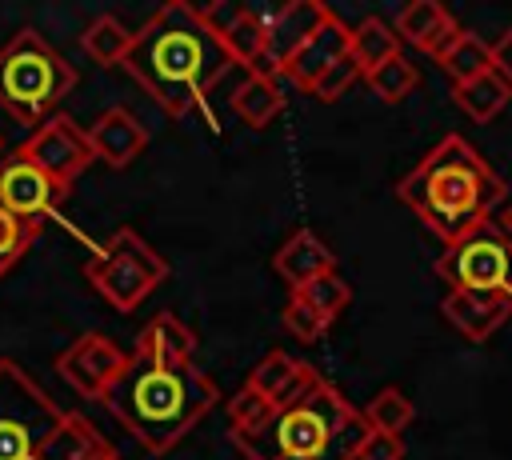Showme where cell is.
Segmentation results:
<instances>
[{
	"instance_id": "obj_1",
	"label": "cell",
	"mask_w": 512,
	"mask_h": 460,
	"mask_svg": "<svg viewBox=\"0 0 512 460\" xmlns=\"http://www.w3.org/2000/svg\"><path fill=\"white\" fill-rule=\"evenodd\" d=\"M124 68L168 116H188L208 100L232 60L200 12L184 0H172L132 32Z\"/></svg>"
},
{
	"instance_id": "obj_2",
	"label": "cell",
	"mask_w": 512,
	"mask_h": 460,
	"mask_svg": "<svg viewBox=\"0 0 512 460\" xmlns=\"http://www.w3.org/2000/svg\"><path fill=\"white\" fill-rule=\"evenodd\" d=\"M396 196L420 216L428 232L452 244L488 216H496L508 196V184L464 136L452 132L408 176H400Z\"/></svg>"
},
{
	"instance_id": "obj_3",
	"label": "cell",
	"mask_w": 512,
	"mask_h": 460,
	"mask_svg": "<svg viewBox=\"0 0 512 460\" xmlns=\"http://www.w3.org/2000/svg\"><path fill=\"white\" fill-rule=\"evenodd\" d=\"M220 400V388L200 368H164L140 352H128L124 372L104 392V408L148 448L168 452L184 440Z\"/></svg>"
},
{
	"instance_id": "obj_4",
	"label": "cell",
	"mask_w": 512,
	"mask_h": 460,
	"mask_svg": "<svg viewBox=\"0 0 512 460\" xmlns=\"http://www.w3.org/2000/svg\"><path fill=\"white\" fill-rule=\"evenodd\" d=\"M368 432L364 412L316 376L296 400L272 408L264 424L232 432V444L244 460H356Z\"/></svg>"
},
{
	"instance_id": "obj_5",
	"label": "cell",
	"mask_w": 512,
	"mask_h": 460,
	"mask_svg": "<svg viewBox=\"0 0 512 460\" xmlns=\"http://www.w3.org/2000/svg\"><path fill=\"white\" fill-rule=\"evenodd\" d=\"M72 88L76 68L36 28H20L0 48V108L24 128L36 132L44 120H52Z\"/></svg>"
},
{
	"instance_id": "obj_6",
	"label": "cell",
	"mask_w": 512,
	"mask_h": 460,
	"mask_svg": "<svg viewBox=\"0 0 512 460\" xmlns=\"http://www.w3.org/2000/svg\"><path fill=\"white\" fill-rule=\"evenodd\" d=\"M84 280L116 312H132L168 280V260L140 232L120 228L104 240L100 252H92L84 260Z\"/></svg>"
},
{
	"instance_id": "obj_7",
	"label": "cell",
	"mask_w": 512,
	"mask_h": 460,
	"mask_svg": "<svg viewBox=\"0 0 512 460\" xmlns=\"http://www.w3.org/2000/svg\"><path fill=\"white\" fill-rule=\"evenodd\" d=\"M64 408L12 360H0V460H36Z\"/></svg>"
},
{
	"instance_id": "obj_8",
	"label": "cell",
	"mask_w": 512,
	"mask_h": 460,
	"mask_svg": "<svg viewBox=\"0 0 512 460\" xmlns=\"http://www.w3.org/2000/svg\"><path fill=\"white\" fill-rule=\"evenodd\" d=\"M436 276L448 292H512V240L488 216L436 256Z\"/></svg>"
},
{
	"instance_id": "obj_9",
	"label": "cell",
	"mask_w": 512,
	"mask_h": 460,
	"mask_svg": "<svg viewBox=\"0 0 512 460\" xmlns=\"http://www.w3.org/2000/svg\"><path fill=\"white\" fill-rule=\"evenodd\" d=\"M24 160H32L40 172H48L56 184H64V188H72L84 172H88V164L96 160L92 156V144H88V128H80L72 116H64V112H56L52 120H44L20 148H16Z\"/></svg>"
},
{
	"instance_id": "obj_10",
	"label": "cell",
	"mask_w": 512,
	"mask_h": 460,
	"mask_svg": "<svg viewBox=\"0 0 512 460\" xmlns=\"http://www.w3.org/2000/svg\"><path fill=\"white\" fill-rule=\"evenodd\" d=\"M128 352L100 336V332H84L76 336L60 356H56V372L64 376V384L72 392H80L84 400H104V392L112 388V380L124 372Z\"/></svg>"
},
{
	"instance_id": "obj_11",
	"label": "cell",
	"mask_w": 512,
	"mask_h": 460,
	"mask_svg": "<svg viewBox=\"0 0 512 460\" xmlns=\"http://www.w3.org/2000/svg\"><path fill=\"white\" fill-rule=\"evenodd\" d=\"M64 196H68V188L56 184L48 172H40L20 152H12L8 160H0V208L4 212L40 224Z\"/></svg>"
},
{
	"instance_id": "obj_12",
	"label": "cell",
	"mask_w": 512,
	"mask_h": 460,
	"mask_svg": "<svg viewBox=\"0 0 512 460\" xmlns=\"http://www.w3.org/2000/svg\"><path fill=\"white\" fill-rule=\"evenodd\" d=\"M328 4L320 0H288L272 12H264V52L284 72V64L304 48V40L328 20Z\"/></svg>"
},
{
	"instance_id": "obj_13",
	"label": "cell",
	"mask_w": 512,
	"mask_h": 460,
	"mask_svg": "<svg viewBox=\"0 0 512 460\" xmlns=\"http://www.w3.org/2000/svg\"><path fill=\"white\" fill-rule=\"evenodd\" d=\"M348 44H352V28H348L336 12H328V20H324L308 40H304V48L284 64V72H280V76L308 92V88H312V84H316V80H320L336 60H344V56H348Z\"/></svg>"
},
{
	"instance_id": "obj_14",
	"label": "cell",
	"mask_w": 512,
	"mask_h": 460,
	"mask_svg": "<svg viewBox=\"0 0 512 460\" xmlns=\"http://www.w3.org/2000/svg\"><path fill=\"white\" fill-rule=\"evenodd\" d=\"M88 144H92V156L104 160L108 168H128L148 148V128L140 124L136 112L116 104L96 116V124L88 128Z\"/></svg>"
},
{
	"instance_id": "obj_15",
	"label": "cell",
	"mask_w": 512,
	"mask_h": 460,
	"mask_svg": "<svg viewBox=\"0 0 512 460\" xmlns=\"http://www.w3.org/2000/svg\"><path fill=\"white\" fill-rule=\"evenodd\" d=\"M440 312L456 332L480 344L512 316V292H448Z\"/></svg>"
},
{
	"instance_id": "obj_16",
	"label": "cell",
	"mask_w": 512,
	"mask_h": 460,
	"mask_svg": "<svg viewBox=\"0 0 512 460\" xmlns=\"http://www.w3.org/2000/svg\"><path fill=\"white\" fill-rule=\"evenodd\" d=\"M392 28H396V36L404 44H412V48H420L428 56H440L456 40V32H460V24L452 20V12L444 4H436V0H412V4H404Z\"/></svg>"
},
{
	"instance_id": "obj_17",
	"label": "cell",
	"mask_w": 512,
	"mask_h": 460,
	"mask_svg": "<svg viewBox=\"0 0 512 460\" xmlns=\"http://www.w3.org/2000/svg\"><path fill=\"white\" fill-rule=\"evenodd\" d=\"M272 268L280 280H288V288H304L308 280L324 276V272H336V256L332 248L312 232V228H296L272 256Z\"/></svg>"
},
{
	"instance_id": "obj_18",
	"label": "cell",
	"mask_w": 512,
	"mask_h": 460,
	"mask_svg": "<svg viewBox=\"0 0 512 460\" xmlns=\"http://www.w3.org/2000/svg\"><path fill=\"white\" fill-rule=\"evenodd\" d=\"M140 356L164 364V368H192V356H196V332L176 316V312H160L144 324V332L136 336V348Z\"/></svg>"
},
{
	"instance_id": "obj_19",
	"label": "cell",
	"mask_w": 512,
	"mask_h": 460,
	"mask_svg": "<svg viewBox=\"0 0 512 460\" xmlns=\"http://www.w3.org/2000/svg\"><path fill=\"white\" fill-rule=\"evenodd\" d=\"M316 376H320V372L308 368L304 360H296V356H288V352H268V356L248 372L244 384H248L252 392H260L272 408H280V404L296 400Z\"/></svg>"
},
{
	"instance_id": "obj_20",
	"label": "cell",
	"mask_w": 512,
	"mask_h": 460,
	"mask_svg": "<svg viewBox=\"0 0 512 460\" xmlns=\"http://www.w3.org/2000/svg\"><path fill=\"white\" fill-rule=\"evenodd\" d=\"M36 460H116V448L104 432H96L92 420H84L80 412H64L56 432L40 444Z\"/></svg>"
},
{
	"instance_id": "obj_21",
	"label": "cell",
	"mask_w": 512,
	"mask_h": 460,
	"mask_svg": "<svg viewBox=\"0 0 512 460\" xmlns=\"http://www.w3.org/2000/svg\"><path fill=\"white\" fill-rule=\"evenodd\" d=\"M348 56L356 60L360 76H368L372 68L388 64L392 56H400V36L388 20L380 16H364L356 28H352V44H348Z\"/></svg>"
},
{
	"instance_id": "obj_22",
	"label": "cell",
	"mask_w": 512,
	"mask_h": 460,
	"mask_svg": "<svg viewBox=\"0 0 512 460\" xmlns=\"http://www.w3.org/2000/svg\"><path fill=\"white\" fill-rule=\"evenodd\" d=\"M436 64L444 68V76H448L452 84H468V80L492 72V44L480 40L476 32H464V28H460L456 40L436 56Z\"/></svg>"
},
{
	"instance_id": "obj_23",
	"label": "cell",
	"mask_w": 512,
	"mask_h": 460,
	"mask_svg": "<svg viewBox=\"0 0 512 460\" xmlns=\"http://www.w3.org/2000/svg\"><path fill=\"white\" fill-rule=\"evenodd\" d=\"M280 108H284V88H280V80L248 76V80L236 84V92H232V112H236L244 124H252V128L272 124V120L280 116Z\"/></svg>"
},
{
	"instance_id": "obj_24",
	"label": "cell",
	"mask_w": 512,
	"mask_h": 460,
	"mask_svg": "<svg viewBox=\"0 0 512 460\" xmlns=\"http://www.w3.org/2000/svg\"><path fill=\"white\" fill-rule=\"evenodd\" d=\"M452 96H456V104H460L464 116H472L476 124H488V120H496L508 108L512 88L496 72H484V76H476L468 84H452Z\"/></svg>"
},
{
	"instance_id": "obj_25",
	"label": "cell",
	"mask_w": 512,
	"mask_h": 460,
	"mask_svg": "<svg viewBox=\"0 0 512 460\" xmlns=\"http://www.w3.org/2000/svg\"><path fill=\"white\" fill-rule=\"evenodd\" d=\"M80 48L96 60V64H124L128 48H132V32L120 24V16L104 12L96 16L84 32H80Z\"/></svg>"
},
{
	"instance_id": "obj_26",
	"label": "cell",
	"mask_w": 512,
	"mask_h": 460,
	"mask_svg": "<svg viewBox=\"0 0 512 460\" xmlns=\"http://www.w3.org/2000/svg\"><path fill=\"white\" fill-rule=\"evenodd\" d=\"M360 412H364V424L372 432H384V436H400L416 420V408L400 388H380Z\"/></svg>"
},
{
	"instance_id": "obj_27",
	"label": "cell",
	"mask_w": 512,
	"mask_h": 460,
	"mask_svg": "<svg viewBox=\"0 0 512 460\" xmlns=\"http://www.w3.org/2000/svg\"><path fill=\"white\" fill-rule=\"evenodd\" d=\"M364 80H368V88H372L384 104H400L404 96H412V92H416V84H420V68L400 52V56H392L388 64L372 68Z\"/></svg>"
},
{
	"instance_id": "obj_28",
	"label": "cell",
	"mask_w": 512,
	"mask_h": 460,
	"mask_svg": "<svg viewBox=\"0 0 512 460\" xmlns=\"http://www.w3.org/2000/svg\"><path fill=\"white\" fill-rule=\"evenodd\" d=\"M296 296L308 304V308H316L328 324L348 308V300H352V288L336 276V272H324V276H316V280H308L304 288H296Z\"/></svg>"
},
{
	"instance_id": "obj_29",
	"label": "cell",
	"mask_w": 512,
	"mask_h": 460,
	"mask_svg": "<svg viewBox=\"0 0 512 460\" xmlns=\"http://www.w3.org/2000/svg\"><path fill=\"white\" fill-rule=\"evenodd\" d=\"M36 236H40V224L20 220V216L0 208V276H8L20 264V256L32 248Z\"/></svg>"
},
{
	"instance_id": "obj_30",
	"label": "cell",
	"mask_w": 512,
	"mask_h": 460,
	"mask_svg": "<svg viewBox=\"0 0 512 460\" xmlns=\"http://www.w3.org/2000/svg\"><path fill=\"white\" fill-rule=\"evenodd\" d=\"M280 320H284V328H288L296 340H304V344H312V340H320V336L328 332V320H324L316 308H308V304H304L296 292L288 296V304H284Z\"/></svg>"
},
{
	"instance_id": "obj_31",
	"label": "cell",
	"mask_w": 512,
	"mask_h": 460,
	"mask_svg": "<svg viewBox=\"0 0 512 460\" xmlns=\"http://www.w3.org/2000/svg\"><path fill=\"white\" fill-rule=\"evenodd\" d=\"M272 416V404L260 396V392H252L248 384L228 400V428L232 432H248V428H256V424H264Z\"/></svg>"
},
{
	"instance_id": "obj_32",
	"label": "cell",
	"mask_w": 512,
	"mask_h": 460,
	"mask_svg": "<svg viewBox=\"0 0 512 460\" xmlns=\"http://www.w3.org/2000/svg\"><path fill=\"white\" fill-rule=\"evenodd\" d=\"M356 80H360V68H356V60H352V56H344V60H336V64H332V68H328V72H324L308 92H312L316 100L332 104V100H340Z\"/></svg>"
},
{
	"instance_id": "obj_33",
	"label": "cell",
	"mask_w": 512,
	"mask_h": 460,
	"mask_svg": "<svg viewBox=\"0 0 512 460\" xmlns=\"http://www.w3.org/2000/svg\"><path fill=\"white\" fill-rule=\"evenodd\" d=\"M200 12V20L208 24V32L212 36H224L244 12H248V4H240V0H212V4H204V8H196Z\"/></svg>"
},
{
	"instance_id": "obj_34",
	"label": "cell",
	"mask_w": 512,
	"mask_h": 460,
	"mask_svg": "<svg viewBox=\"0 0 512 460\" xmlns=\"http://www.w3.org/2000/svg\"><path fill=\"white\" fill-rule=\"evenodd\" d=\"M356 460H404V440L400 436H384V432H368V440L360 444Z\"/></svg>"
},
{
	"instance_id": "obj_35",
	"label": "cell",
	"mask_w": 512,
	"mask_h": 460,
	"mask_svg": "<svg viewBox=\"0 0 512 460\" xmlns=\"http://www.w3.org/2000/svg\"><path fill=\"white\" fill-rule=\"evenodd\" d=\"M492 72L512 88V28L492 44Z\"/></svg>"
},
{
	"instance_id": "obj_36",
	"label": "cell",
	"mask_w": 512,
	"mask_h": 460,
	"mask_svg": "<svg viewBox=\"0 0 512 460\" xmlns=\"http://www.w3.org/2000/svg\"><path fill=\"white\" fill-rule=\"evenodd\" d=\"M492 220H496V228H500V232H504V236L512 240V200H508V204H500Z\"/></svg>"
}]
</instances>
